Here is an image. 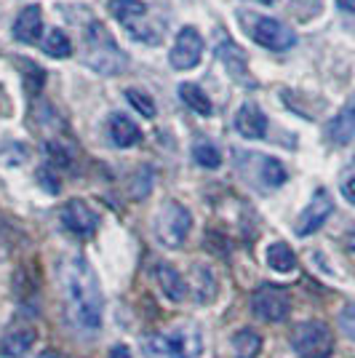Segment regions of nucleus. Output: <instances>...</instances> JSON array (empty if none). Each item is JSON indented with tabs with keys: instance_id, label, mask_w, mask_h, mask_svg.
Segmentation results:
<instances>
[{
	"instance_id": "24",
	"label": "nucleus",
	"mask_w": 355,
	"mask_h": 358,
	"mask_svg": "<svg viewBox=\"0 0 355 358\" xmlns=\"http://www.w3.org/2000/svg\"><path fill=\"white\" fill-rule=\"evenodd\" d=\"M45 54L54 57V59H67V57L73 54L70 38H67L61 30H51L48 32V38H45Z\"/></svg>"
},
{
	"instance_id": "3",
	"label": "nucleus",
	"mask_w": 355,
	"mask_h": 358,
	"mask_svg": "<svg viewBox=\"0 0 355 358\" xmlns=\"http://www.w3.org/2000/svg\"><path fill=\"white\" fill-rule=\"evenodd\" d=\"M142 348L147 358H201L203 337L198 327H177L171 331L150 334Z\"/></svg>"
},
{
	"instance_id": "4",
	"label": "nucleus",
	"mask_w": 355,
	"mask_h": 358,
	"mask_svg": "<svg viewBox=\"0 0 355 358\" xmlns=\"http://www.w3.org/2000/svg\"><path fill=\"white\" fill-rule=\"evenodd\" d=\"M193 230V214L179 201H166L155 217V238L166 249H182Z\"/></svg>"
},
{
	"instance_id": "2",
	"label": "nucleus",
	"mask_w": 355,
	"mask_h": 358,
	"mask_svg": "<svg viewBox=\"0 0 355 358\" xmlns=\"http://www.w3.org/2000/svg\"><path fill=\"white\" fill-rule=\"evenodd\" d=\"M83 45H86V64L102 75H118L126 70L129 57L115 43V38L102 22H91L83 30Z\"/></svg>"
},
{
	"instance_id": "18",
	"label": "nucleus",
	"mask_w": 355,
	"mask_h": 358,
	"mask_svg": "<svg viewBox=\"0 0 355 358\" xmlns=\"http://www.w3.org/2000/svg\"><path fill=\"white\" fill-rule=\"evenodd\" d=\"M190 292H193V297L198 299V302H214V297H217V275L211 273V268H206V265H195L193 275H190Z\"/></svg>"
},
{
	"instance_id": "19",
	"label": "nucleus",
	"mask_w": 355,
	"mask_h": 358,
	"mask_svg": "<svg viewBox=\"0 0 355 358\" xmlns=\"http://www.w3.org/2000/svg\"><path fill=\"white\" fill-rule=\"evenodd\" d=\"M252 161L256 164V179H259L265 187H281L283 182L289 179L283 164L281 161H275V158H267V155H252Z\"/></svg>"
},
{
	"instance_id": "33",
	"label": "nucleus",
	"mask_w": 355,
	"mask_h": 358,
	"mask_svg": "<svg viewBox=\"0 0 355 358\" xmlns=\"http://www.w3.org/2000/svg\"><path fill=\"white\" fill-rule=\"evenodd\" d=\"M6 254H8V246H6V243H3V238H0V259H3Z\"/></svg>"
},
{
	"instance_id": "20",
	"label": "nucleus",
	"mask_w": 355,
	"mask_h": 358,
	"mask_svg": "<svg viewBox=\"0 0 355 358\" xmlns=\"http://www.w3.org/2000/svg\"><path fill=\"white\" fill-rule=\"evenodd\" d=\"M179 96H182V102L190 107L195 115H203V118H211V115H214V105H211V99L203 94L201 86H195V83H182V86H179Z\"/></svg>"
},
{
	"instance_id": "16",
	"label": "nucleus",
	"mask_w": 355,
	"mask_h": 358,
	"mask_svg": "<svg viewBox=\"0 0 355 358\" xmlns=\"http://www.w3.org/2000/svg\"><path fill=\"white\" fill-rule=\"evenodd\" d=\"M236 129H238V134L246 136V139H262V136L267 134L265 113L256 105H252V102L243 105L236 115Z\"/></svg>"
},
{
	"instance_id": "23",
	"label": "nucleus",
	"mask_w": 355,
	"mask_h": 358,
	"mask_svg": "<svg viewBox=\"0 0 355 358\" xmlns=\"http://www.w3.org/2000/svg\"><path fill=\"white\" fill-rule=\"evenodd\" d=\"M217 54H219V59L227 64V70H230V75L236 73V78H246V59H243V54H240V48L233 43H222L219 48H217Z\"/></svg>"
},
{
	"instance_id": "32",
	"label": "nucleus",
	"mask_w": 355,
	"mask_h": 358,
	"mask_svg": "<svg viewBox=\"0 0 355 358\" xmlns=\"http://www.w3.org/2000/svg\"><path fill=\"white\" fill-rule=\"evenodd\" d=\"M337 6H340L342 11H350V14H355V0H337Z\"/></svg>"
},
{
	"instance_id": "26",
	"label": "nucleus",
	"mask_w": 355,
	"mask_h": 358,
	"mask_svg": "<svg viewBox=\"0 0 355 358\" xmlns=\"http://www.w3.org/2000/svg\"><path fill=\"white\" fill-rule=\"evenodd\" d=\"M19 67L22 70H27V73H22V78H24V89H27V94L30 96H35L38 91L43 89L45 83V70L43 67H38V64H32V62H19Z\"/></svg>"
},
{
	"instance_id": "31",
	"label": "nucleus",
	"mask_w": 355,
	"mask_h": 358,
	"mask_svg": "<svg viewBox=\"0 0 355 358\" xmlns=\"http://www.w3.org/2000/svg\"><path fill=\"white\" fill-rule=\"evenodd\" d=\"M38 358H67L64 353H59V350H54V348H45V350H41L38 353Z\"/></svg>"
},
{
	"instance_id": "15",
	"label": "nucleus",
	"mask_w": 355,
	"mask_h": 358,
	"mask_svg": "<svg viewBox=\"0 0 355 358\" xmlns=\"http://www.w3.org/2000/svg\"><path fill=\"white\" fill-rule=\"evenodd\" d=\"M326 136L334 145H347L355 139V94L347 99V105L340 110V115L326 126Z\"/></svg>"
},
{
	"instance_id": "30",
	"label": "nucleus",
	"mask_w": 355,
	"mask_h": 358,
	"mask_svg": "<svg viewBox=\"0 0 355 358\" xmlns=\"http://www.w3.org/2000/svg\"><path fill=\"white\" fill-rule=\"evenodd\" d=\"M342 195H345V198L355 206V177H350L345 185H342Z\"/></svg>"
},
{
	"instance_id": "28",
	"label": "nucleus",
	"mask_w": 355,
	"mask_h": 358,
	"mask_svg": "<svg viewBox=\"0 0 355 358\" xmlns=\"http://www.w3.org/2000/svg\"><path fill=\"white\" fill-rule=\"evenodd\" d=\"M340 327L350 334L355 340V305H347V308H342L340 313Z\"/></svg>"
},
{
	"instance_id": "7",
	"label": "nucleus",
	"mask_w": 355,
	"mask_h": 358,
	"mask_svg": "<svg viewBox=\"0 0 355 358\" xmlns=\"http://www.w3.org/2000/svg\"><path fill=\"white\" fill-rule=\"evenodd\" d=\"M249 35L254 43L265 45L270 51H289L296 43L294 32L270 16H254V22L249 24Z\"/></svg>"
},
{
	"instance_id": "14",
	"label": "nucleus",
	"mask_w": 355,
	"mask_h": 358,
	"mask_svg": "<svg viewBox=\"0 0 355 358\" xmlns=\"http://www.w3.org/2000/svg\"><path fill=\"white\" fill-rule=\"evenodd\" d=\"M38 340L32 327H14L0 337V353L8 358H22L32 350V345Z\"/></svg>"
},
{
	"instance_id": "27",
	"label": "nucleus",
	"mask_w": 355,
	"mask_h": 358,
	"mask_svg": "<svg viewBox=\"0 0 355 358\" xmlns=\"http://www.w3.org/2000/svg\"><path fill=\"white\" fill-rule=\"evenodd\" d=\"M126 99L131 102V107L139 113V115H145V118H155V113H158V107H155V102L150 99L145 91L139 89H129L126 91Z\"/></svg>"
},
{
	"instance_id": "11",
	"label": "nucleus",
	"mask_w": 355,
	"mask_h": 358,
	"mask_svg": "<svg viewBox=\"0 0 355 358\" xmlns=\"http://www.w3.org/2000/svg\"><path fill=\"white\" fill-rule=\"evenodd\" d=\"M203 57V38L195 27H182L177 35V43L171 48L168 59L174 70H190Z\"/></svg>"
},
{
	"instance_id": "6",
	"label": "nucleus",
	"mask_w": 355,
	"mask_h": 358,
	"mask_svg": "<svg viewBox=\"0 0 355 358\" xmlns=\"http://www.w3.org/2000/svg\"><path fill=\"white\" fill-rule=\"evenodd\" d=\"M252 313L265 324H283L291 313V299L283 286L262 284L252 294Z\"/></svg>"
},
{
	"instance_id": "1",
	"label": "nucleus",
	"mask_w": 355,
	"mask_h": 358,
	"mask_svg": "<svg viewBox=\"0 0 355 358\" xmlns=\"http://www.w3.org/2000/svg\"><path fill=\"white\" fill-rule=\"evenodd\" d=\"M59 284L70 324L83 334H96L102 329L104 297L89 259L80 254L67 257L59 268Z\"/></svg>"
},
{
	"instance_id": "10",
	"label": "nucleus",
	"mask_w": 355,
	"mask_h": 358,
	"mask_svg": "<svg viewBox=\"0 0 355 358\" xmlns=\"http://www.w3.org/2000/svg\"><path fill=\"white\" fill-rule=\"evenodd\" d=\"M331 211H334L331 195L326 193V190H318V193L312 195L310 203H307V209L302 211L299 220H296V224H294L296 236H299V238H307L312 233H318L326 224V220L331 217Z\"/></svg>"
},
{
	"instance_id": "13",
	"label": "nucleus",
	"mask_w": 355,
	"mask_h": 358,
	"mask_svg": "<svg viewBox=\"0 0 355 358\" xmlns=\"http://www.w3.org/2000/svg\"><path fill=\"white\" fill-rule=\"evenodd\" d=\"M43 35V11L41 6H27L22 8L14 22V38L22 43H38Z\"/></svg>"
},
{
	"instance_id": "12",
	"label": "nucleus",
	"mask_w": 355,
	"mask_h": 358,
	"mask_svg": "<svg viewBox=\"0 0 355 358\" xmlns=\"http://www.w3.org/2000/svg\"><path fill=\"white\" fill-rule=\"evenodd\" d=\"M155 281H158L163 297L168 299V302H184V299H187L190 286H187V281L182 278V273H179L174 265L158 262V265H155Z\"/></svg>"
},
{
	"instance_id": "8",
	"label": "nucleus",
	"mask_w": 355,
	"mask_h": 358,
	"mask_svg": "<svg viewBox=\"0 0 355 358\" xmlns=\"http://www.w3.org/2000/svg\"><path fill=\"white\" fill-rule=\"evenodd\" d=\"M59 220L64 224V230L78 236V238H91L99 230V214L80 198H73V201H67L61 206Z\"/></svg>"
},
{
	"instance_id": "34",
	"label": "nucleus",
	"mask_w": 355,
	"mask_h": 358,
	"mask_svg": "<svg viewBox=\"0 0 355 358\" xmlns=\"http://www.w3.org/2000/svg\"><path fill=\"white\" fill-rule=\"evenodd\" d=\"M262 3H273V0H262Z\"/></svg>"
},
{
	"instance_id": "9",
	"label": "nucleus",
	"mask_w": 355,
	"mask_h": 358,
	"mask_svg": "<svg viewBox=\"0 0 355 358\" xmlns=\"http://www.w3.org/2000/svg\"><path fill=\"white\" fill-rule=\"evenodd\" d=\"M107 8H110V14L115 16L136 41H142V43H158V38H152V35L145 32V27L139 24V19L147 14V6H145L142 0H110Z\"/></svg>"
},
{
	"instance_id": "25",
	"label": "nucleus",
	"mask_w": 355,
	"mask_h": 358,
	"mask_svg": "<svg viewBox=\"0 0 355 358\" xmlns=\"http://www.w3.org/2000/svg\"><path fill=\"white\" fill-rule=\"evenodd\" d=\"M193 158L195 164L203 166V169H219L222 166V155L211 142H198L193 148Z\"/></svg>"
},
{
	"instance_id": "21",
	"label": "nucleus",
	"mask_w": 355,
	"mask_h": 358,
	"mask_svg": "<svg viewBox=\"0 0 355 358\" xmlns=\"http://www.w3.org/2000/svg\"><path fill=\"white\" fill-rule=\"evenodd\" d=\"M233 350H236V358H259V353H262V334L254 331L252 327L240 329L233 337Z\"/></svg>"
},
{
	"instance_id": "22",
	"label": "nucleus",
	"mask_w": 355,
	"mask_h": 358,
	"mask_svg": "<svg viewBox=\"0 0 355 358\" xmlns=\"http://www.w3.org/2000/svg\"><path fill=\"white\" fill-rule=\"evenodd\" d=\"M267 265L275 270V273H291L296 268V254L291 252L289 243L275 241L267 246Z\"/></svg>"
},
{
	"instance_id": "5",
	"label": "nucleus",
	"mask_w": 355,
	"mask_h": 358,
	"mask_svg": "<svg viewBox=\"0 0 355 358\" xmlns=\"http://www.w3.org/2000/svg\"><path fill=\"white\" fill-rule=\"evenodd\" d=\"M291 348L299 358H328L334 353V334L324 321H302L291 331Z\"/></svg>"
},
{
	"instance_id": "29",
	"label": "nucleus",
	"mask_w": 355,
	"mask_h": 358,
	"mask_svg": "<svg viewBox=\"0 0 355 358\" xmlns=\"http://www.w3.org/2000/svg\"><path fill=\"white\" fill-rule=\"evenodd\" d=\"M107 358H133V356L126 345H113V348H110V353H107Z\"/></svg>"
},
{
	"instance_id": "17",
	"label": "nucleus",
	"mask_w": 355,
	"mask_h": 358,
	"mask_svg": "<svg viewBox=\"0 0 355 358\" xmlns=\"http://www.w3.org/2000/svg\"><path fill=\"white\" fill-rule=\"evenodd\" d=\"M107 131H110V139L115 148H136L142 142V129L133 123L131 118L126 115H110V123H107Z\"/></svg>"
}]
</instances>
